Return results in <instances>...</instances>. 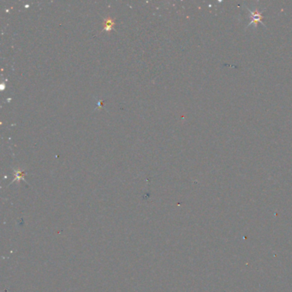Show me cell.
Listing matches in <instances>:
<instances>
[{
	"label": "cell",
	"mask_w": 292,
	"mask_h": 292,
	"mask_svg": "<svg viewBox=\"0 0 292 292\" xmlns=\"http://www.w3.org/2000/svg\"><path fill=\"white\" fill-rule=\"evenodd\" d=\"M105 28H104V30H105V31H110L113 28V26L115 25V22H114V19H112L111 16H108L107 18H105Z\"/></svg>",
	"instance_id": "6da1fadb"
},
{
	"label": "cell",
	"mask_w": 292,
	"mask_h": 292,
	"mask_svg": "<svg viewBox=\"0 0 292 292\" xmlns=\"http://www.w3.org/2000/svg\"><path fill=\"white\" fill-rule=\"evenodd\" d=\"M15 180H20V179H22L23 178V176H24V172L22 171V170H15Z\"/></svg>",
	"instance_id": "7a4b0ae2"
}]
</instances>
